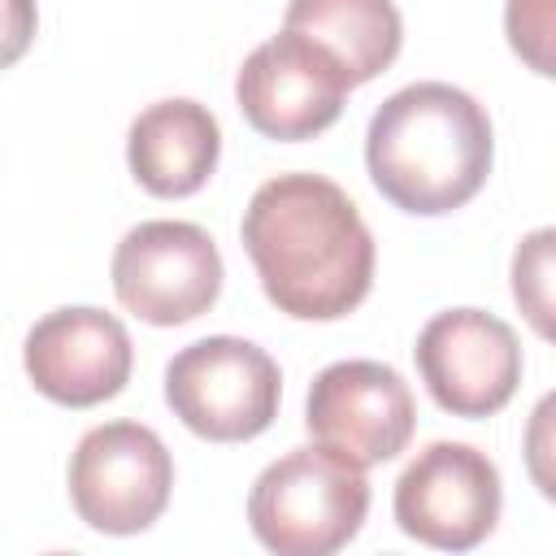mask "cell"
<instances>
[{
    "mask_svg": "<svg viewBox=\"0 0 556 556\" xmlns=\"http://www.w3.org/2000/svg\"><path fill=\"white\" fill-rule=\"evenodd\" d=\"M239 235L269 304L287 317H348L374 287V235L326 174H274L261 182Z\"/></svg>",
    "mask_w": 556,
    "mask_h": 556,
    "instance_id": "6da1fadb",
    "label": "cell"
},
{
    "mask_svg": "<svg viewBox=\"0 0 556 556\" xmlns=\"http://www.w3.org/2000/svg\"><path fill=\"white\" fill-rule=\"evenodd\" d=\"M495 156L486 109L439 78L408 83L387 96L365 130V165L374 187L404 213L439 217L469 204Z\"/></svg>",
    "mask_w": 556,
    "mask_h": 556,
    "instance_id": "7a4b0ae2",
    "label": "cell"
},
{
    "mask_svg": "<svg viewBox=\"0 0 556 556\" xmlns=\"http://www.w3.org/2000/svg\"><path fill=\"white\" fill-rule=\"evenodd\" d=\"M369 513L365 469L326 447H291L248 491V526L278 556H330Z\"/></svg>",
    "mask_w": 556,
    "mask_h": 556,
    "instance_id": "3957f363",
    "label": "cell"
},
{
    "mask_svg": "<svg viewBox=\"0 0 556 556\" xmlns=\"http://www.w3.org/2000/svg\"><path fill=\"white\" fill-rule=\"evenodd\" d=\"M278 400V361L235 334L195 339L165 365V404L191 434L213 443L256 439L274 426Z\"/></svg>",
    "mask_w": 556,
    "mask_h": 556,
    "instance_id": "277c9868",
    "label": "cell"
},
{
    "mask_svg": "<svg viewBox=\"0 0 556 556\" xmlns=\"http://www.w3.org/2000/svg\"><path fill=\"white\" fill-rule=\"evenodd\" d=\"M174 491V456L139 421L91 426L70 456V504L100 534L148 530Z\"/></svg>",
    "mask_w": 556,
    "mask_h": 556,
    "instance_id": "5b68a950",
    "label": "cell"
},
{
    "mask_svg": "<svg viewBox=\"0 0 556 556\" xmlns=\"http://www.w3.org/2000/svg\"><path fill=\"white\" fill-rule=\"evenodd\" d=\"M222 252L195 222H139L113 252V295L148 326H182L222 295Z\"/></svg>",
    "mask_w": 556,
    "mask_h": 556,
    "instance_id": "8992f818",
    "label": "cell"
},
{
    "mask_svg": "<svg viewBox=\"0 0 556 556\" xmlns=\"http://www.w3.org/2000/svg\"><path fill=\"white\" fill-rule=\"evenodd\" d=\"M500 469L473 443L434 439L395 478V521L408 539L439 552L478 547L500 521Z\"/></svg>",
    "mask_w": 556,
    "mask_h": 556,
    "instance_id": "52a82bcc",
    "label": "cell"
},
{
    "mask_svg": "<svg viewBox=\"0 0 556 556\" xmlns=\"http://www.w3.org/2000/svg\"><path fill=\"white\" fill-rule=\"evenodd\" d=\"M304 426L317 447L369 469L408 447L417 404L400 369L382 361H334L308 387Z\"/></svg>",
    "mask_w": 556,
    "mask_h": 556,
    "instance_id": "ba28073f",
    "label": "cell"
},
{
    "mask_svg": "<svg viewBox=\"0 0 556 556\" xmlns=\"http://www.w3.org/2000/svg\"><path fill=\"white\" fill-rule=\"evenodd\" d=\"M352 83L339 61L295 30H278L274 39L256 43L239 74L235 100L252 130L265 139H313L339 122Z\"/></svg>",
    "mask_w": 556,
    "mask_h": 556,
    "instance_id": "9c48e42d",
    "label": "cell"
},
{
    "mask_svg": "<svg viewBox=\"0 0 556 556\" xmlns=\"http://www.w3.org/2000/svg\"><path fill=\"white\" fill-rule=\"evenodd\" d=\"M430 400L452 417L500 413L521 382V343L508 321L482 308L434 313L413 348Z\"/></svg>",
    "mask_w": 556,
    "mask_h": 556,
    "instance_id": "30bf717a",
    "label": "cell"
},
{
    "mask_svg": "<svg viewBox=\"0 0 556 556\" xmlns=\"http://www.w3.org/2000/svg\"><path fill=\"white\" fill-rule=\"evenodd\" d=\"M26 378L39 395L65 408H91L113 400L135 365V348L126 326L91 304L52 308L26 330L22 343Z\"/></svg>",
    "mask_w": 556,
    "mask_h": 556,
    "instance_id": "8fae6325",
    "label": "cell"
},
{
    "mask_svg": "<svg viewBox=\"0 0 556 556\" xmlns=\"http://www.w3.org/2000/svg\"><path fill=\"white\" fill-rule=\"evenodd\" d=\"M222 156V126L217 117L187 96L148 104L126 135V161L143 191L161 200L191 195L208 182Z\"/></svg>",
    "mask_w": 556,
    "mask_h": 556,
    "instance_id": "7c38bea8",
    "label": "cell"
},
{
    "mask_svg": "<svg viewBox=\"0 0 556 556\" xmlns=\"http://www.w3.org/2000/svg\"><path fill=\"white\" fill-rule=\"evenodd\" d=\"M282 26L326 48L352 87L378 78L404 43L395 0H291Z\"/></svg>",
    "mask_w": 556,
    "mask_h": 556,
    "instance_id": "4fadbf2b",
    "label": "cell"
},
{
    "mask_svg": "<svg viewBox=\"0 0 556 556\" xmlns=\"http://www.w3.org/2000/svg\"><path fill=\"white\" fill-rule=\"evenodd\" d=\"M547 274H552V230H534L517 256H513V295L521 313L534 321L543 339H552V295H547Z\"/></svg>",
    "mask_w": 556,
    "mask_h": 556,
    "instance_id": "5bb4252c",
    "label": "cell"
},
{
    "mask_svg": "<svg viewBox=\"0 0 556 556\" xmlns=\"http://www.w3.org/2000/svg\"><path fill=\"white\" fill-rule=\"evenodd\" d=\"M504 26H508V43L517 48V56L530 61L534 74H552V0H508L504 9Z\"/></svg>",
    "mask_w": 556,
    "mask_h": 556,
    "instance_id": "9a60e30c",
    "label": "cell"
},
{
    "mask_svg": "<svg viewBox=\"0 0 556 556\" xmlns=\"http://www.w3.org/2000/svg\"><path fill=\"white\" fill-rule=\"evenodd\" d=\"M35 26H39L35 0H0V70L26 56V48L35 43Z\"/></svg>",
    "mask_w": 556,
    "mask_h": 556,
    "instance_id": "2e32d148",
    "label": "cell"
}]
</instances>
